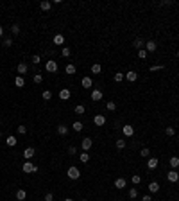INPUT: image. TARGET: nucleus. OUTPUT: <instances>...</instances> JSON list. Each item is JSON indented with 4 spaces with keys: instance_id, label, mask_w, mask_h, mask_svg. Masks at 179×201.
<instances>
[{
    "instance_id": "21",
    "label": "nucleus",
    "mask_w": 179,
    "mask_h": 201,
    "mask_svg": "<svg viewBox=\"0 0 179 201\" xmlns=\"http://www.w3.org/2000/svg\"><path fill=\"white\" fill-rule=\"evenodd\" d=\"M23 156L27 158V160H30V158L34 156V147H27V149L23 151Z\"/></svg>"
},
{
    "instance_id": "17",
    "label": "nucleus",
    "mask_w": 179,
    "mask_h": 201,
    "mask_svg": "<svg viewBox=\"0 0 179 201\" xmlns=\"http://www.w3.org/2000/svg\"><path fill=\"white\" fill-rule=\"evenodd\" d=\"M25 198H27V192H25L23 188H18V190H16V199H18V201H23Z\"/></svg>"
},
{
    "instance_id": "50",
    "label": "nucleus",
    "mask_w": 179,
    "mask_h": 201,
    "mask_svg": "<svg viewBox=\"0 0 179 201\" xmlns=\"http://www.w3.org/2000/svg\"><path fill=\"white\" fill-rule=\"evenodd\" d=\"M2 34H4V27L0 25V38H2Z\"/></svg>"
},
{
    "instance_id": "33",
    "label": "nucleus",
    "mask_w": 179,
    "mask_h": 201,
    "mask_svg": "<svg viewBox=\"0 0 179 201\" xmlns=\"http://www.w3.org/2000/svg\"><path fill=\"white\" fill-rule=\"evenodd\" d=\"M41 97H43L45 101H50V99H52V92H50V90H45L43 93H41Z\"/></svg>"
},
{
    "instance_id": "36",
    "label": "nucleus",
    "mask_w": 179,
    "mask_h": 201,
    "mask_svg": "<svg viewBox=\"0 0 179 201\" xmlns=\"http://www.w3.org/2000/svg\"><path fill=\"white\" fill-rule=\"evenodd\" d=\"M165 133H167V135H168V136H174V135H176V129H174V128H172V126H168V128H167V129H165Z\"/></svg>"
},
{
    "instance_id": "11",
    "label": "nucleus",
    "mask_w": 179,
    "mask_h": 201,
    "mask_svg": "<svg viewBox=\"0 0 179 201\" xmlns=\"http://www.w3.org/2000/svg\"><path fill=\"white\" fill-rule=\"evenodd\" d=\"M125 79H127L129 83H134L136 79H138V72H134V70L127 72V74H125Z\"/></svg>"
},
{
    "instance_id": "52",
    "label": "nucleus",
    "mask_w": 179,
    "mask_h": 201,
    "mask_svg": "<svg viewBox=\"0 0 179 201\" xmlns=\"http://www.w3.org/2000/svg\"><path fill=\"white\" fill-rule=\"evenodd\" d=\"M0 138H2V131H0Z\"/></svg>"
},
{
    "instance_id": "7",
    "label": "nucleus",
    "mask_w": 179,
    "mask_h": 201,
    "mask_svg": "<svg viewBox=\"0 0 179 201\" xmlns=\"http://www.w3.org/2000/svg\"><path fill=\"white\" fill-rule=\"evenodd\" d=\"M16 70H18V76H25L27 74V70H29V67H27V63H18V67H16Z\"/></svg>"
},
{
    "instance_id": "39",
    "label": "nucleus",
    "mask_w": 179,
    "mask_h": 201,
    "mask_svg": "<svg viewBox=\"0 0 179 201\" xmlns=\"http://www.w3.org/2000/svg\"><path fill=\"white\" fill-rule=\"evenodd\" d=\"M140 182H142V176H138V174H133V183H134V185H138Z\"/></svg>"
},
{
    "instance_id": "45",
    "label": "nucleus",
    "mask_w": 179,
    "mask_h": 201,
    "mask_svg": "<svg viewBox=\"0 0 179 201\" xmlns=\"http://www.w3.org/2000/svg\"><path fill=\"white\" fill-rule=\"evenodd\" d=\"M45 201H54V194H52V192H47V194H45Z\"/></svg>"
},
{
    "instance_id": "34",
    "label": "nucleus",
    "mask_w": 179,
    "mask_h": 201,
    "mask_svg": "<svg viewBox=\"0 0 179 201\" xmlns=\"http://www.w3.org/2000/svg\"><path fill=\"white\" fill-rule=\"evenodd\" d=\"M61 54H63V58H68V56L72 54V50H70L68 47H63V49H61Z\"/></svg>"
},
{
    "instance_id": "16",
    "label": "nucleus",
    "mask_w": 179,
    "mask_h": 201,
    "mask_svg": "<svg viewBox=\"0 0 179 201\" xmlns=\"http://www.w3.org/2000/svg\"><path fill=\"white\" fill-rule=\"evenodd\" d=\"M39 7H41V11H50V9H52V2H48V0H43V2L39 4Z\"/></svg>"
},
{
    "instance_id": "30",
    "label": "nucleus",
    "mask_w": 179,
    "mask_h": 201,
    "mask_svg": "<svg viewBox=\"0 0 179 201\" xmlns=\"http://www.w3.org/2000/svg\"><path fill=\"white\" fill-rule=\"evenodd\" d=\"M72 129H75L77 133H79V131H82V122H79V120H75V122H73V124H72Z\"/></svg>"
},
{
    "instance_id": "2",
    "label": "nucleus",
    "mask_w": 179,
    "mask_h": 201,
    "mask_svg": "<svg viewBox=\"0 0 179 201\" xmlns=\"http://www.w3.org/2000/svg\"><path fill=\"white\" fill-rule=\"evenodd\" d=\"M22 171H23V172H27V174H30V172H38V167H36V165H32V162H29V160H27V162L22 165Z\"/></svg>"
},
{
    "instance_id": "15",
    "label": "nucleus",
    "mask_w": 179,
    "mask_h": 201,
    "mask_svg": "<svg viewBox=\"0 0 179 201\" xmlns=\"http://www.w3.org/2000/svg\"><path fill=\"white\" fill-rule=\"evenodd\" d=\"M125 185H127V182H125L124 178H117V179H115V187H117L118 190H120V188H124Z\"/></svg>"
},
{
    "instance_id": "26",
    "label": "nucleus",
    "mask_w": 179,
    "mask_h": 201,
    "mask_svg": "<svg viewBox=\"0 0 179 201\" xmlns=\"http://www.w3.org/2000/svg\"><path fill=\"white\" fill-rule=\"evenodd\" d=\"M6 142H7L9 147H15V145L18 144V142H16V136H13V135H11V136H7V140H6Z\"/></svg>"
},
{
    "instance_id": "53",
    "label": "nucleus",
    "mask_w": 179,
    "mask_h": 201,
    "mask_svg": "<svg viewBox=\"0 0 179 201\" xmlns=\"http://www.w3.org/2000/svg\"><path fill=\"white\" fill-rule=\"evenodd\" d=\"M176 56H177V58H179V52H177V54H176Z\"/></svg>"
},
{
    "instance_id": "51",
    "label": "nucleus",
    "mask_w": 179,
    "mask_h": 201,
    "mask_svg": "<svg viewBox=\"0 0 179 201\" xmlns=\"http://www.w3.org/2000/svg\"><path fill=\"white\" fill-rule=\"evenodd\" d=\"M65 201H73V199H72V198H66V199H65Z\"/></svg>"
},
{
    "instance_id": "41",
    "label": "nucleus",
    "mask_w": 179,
    "mask_h": 201,
    "mask_svg": "<svg viewBox=\"0 0 179 201\" xmlns=\"http://www.w3.org/2000/svg\"><path fill=\"white\" fill-rule=\"evenodd\" d=\"M138 58H140V59H145V58H147V50H145V49L138 50Z\"/></svg>"
},
{
    "instance_id": "20",
    "label": "nucleus",
    "mask_w": 179,
    "mask_h": 201,
    "mask_svg": "<svg viewBox=\"0 0 179 201\" xmlns=\"http://www.w3.org/2000/svg\"><path fill=\"white\" fill-rule=\"evenodd\" d=\"M15 84H16L18 88H23V86H25V79H23L22 76H16V79H15Z\"/></svg>"
},
{
    "instance_id": "42",
    "label": "nucleus",
    "mask_w": 179,
    "mask_h": 201,
    "mask_svg": "<svg viewBox=\"0 0 179 201\" xmlns=\"http://www.w3.org/2000/svg\"><path fill=\"white\" fill-rule=\"evenodd\" d=\"M13 45V38H6L4 40V47H11Z\"/></svg>"
},
{
    "instance_id": "23",
    "label": "nucleus",
    "mask_w": 179,
    "mask_h": 201,
    "mask_svg": "<svg viewBox=\"0 0 179 201\" xmlns=\"http://www.w3.org/2000/svg\"><path fill=\"white\" fill-rule=\"evenodd\" d=\"M147 167H149V169H156L158 167V158H149V160H147Z\"/></svg>"
},
{
    "instance_id": "48",
    "label": "nucleus",
    "mask_w": 179,
    "mask_h": 201,
    "mask_svg": "<svg viewBox=\"0 0 179 201\" xmlns=\"http://www.w3.org/2000/svg\"><path fill=\"white\" fill-rule=\"evenodd\" d=\"M39 61H41V58H39V56H32V63H34V65H38Z\"/></svg>"
},
{
    "instance_id": "3",
    "label": "nucleus",
    "mask_w": 179,
    "mask_h": 201,
    "mask_svg": "<svg viewBox=\"0 0 179 201\" xmlns=\"http://www.w3.org/2000/svg\"><path fill=\"white\" fill-rule=\"evenodd\" d=\"M45 70H47V72H52V74L57 72V63H56L54 59H48V61L45 63Z\"/></svg>"
},
{
    "instance_id": "54",
    "label": "nucleus",
    "mask_w": 179,
    "mask_h": 201,
    "mask_svg": "<svg viewBox=\"0 0 179 201\" xmlns=\"http://www.w3.org/2000/svg\"><path fill=\"white\" fill-rule=\"evenodd\" d=\"M81 201H88V199H81Z\"/></svg>"
},
{
    "instance_id": "44",
    "label": "nucleus",
    "mask_w": 179,
    "mask_h": 201,
    "mask_svg": "<svg viewBox=\"0 0 179 201\" xmlns=\"http://www.w3.org/2000/svg\"><path fill=\"white\" fill-rule=\"evenodd\" d=\"M68 153H70V154H77V147H75V145H70V147H68Z\"/></svg>"
},
{
    "instance_id": "35",
    "label": "nucleus",
    "mask_w": 179,
    "mask_h": 201,
    "mask_svg": "<svg viewBox=\"0 0 179 201\" xmlns=\"http://www.w3.org/2000/svg\"><path fill=\"white\" fill-rule=\"evenodd\" d=\"M125 145H127V142H125V140H122V138L117 140V149H124Z\"/></svg>"
},
{
    "instance_id": "49",
    "label": "nucleus",
    "mask_w": 179,
    "mask_h": 201,
    "mask_svg": "<svg viewBox=\"0 0 179 201\" xmlns=\"http://www.w3.org/2000/svg\"><path fill=\"white\" fill-rule=\"evenodd\" d=\"M142 201H152V198H151V196H149V194H145V196H143V198H142Z\"/></svg>"
},
{
    "instance_id": "46",
    "label": "nucleus",
    "mask_w": 179,
    "mask_h": 201,
    "mask_svg": "<svg viewBox=\"0 0 179 201\" xmlns=\"http://www.w3.org/2000/svg\"><path fill=\"white\" fill-rule=\"evenodd\" d=\"M18 133H20V135H25V133H27V128H25V126H18Z\"/></svg>"
},
{
    "instance_id": "32",
    "label": "nucleus",
    "mask_w": 179,
    "mask_h": 201,
    "mask_svg": "<svg viewBox=\"0 0 179 201\" xmlns=\"http://www.w3.org/2000/svg\"><path fill=\"white\" fill-rule=\"evenodd\" d=\"M129 198H131V199H136V198H138V190H136V187H133V188L129 190Z\"/></svg>"
},
{
    "instance_id": "24",
    "label": "nucleus",
    "mask_w": 179,
    "mask_h": 201,
    "mask_svg": "<svg viewBox=\"0 0 179 201\" xmlns=\"http://www.w3.org/2000/svg\"><path fill=\"white\" fill-rule=\"evenodd\" d=\"M57 133L61 136H65V135H68V128H66L65 124H61V126H57Z\"/></svg>"
},
{
    "instance_id": "5",
    "label": "nucleus",
    "mask_w": 179,
    "mask_h": 201,
    "mask_svg": "<svg viewBox=\"0 0 179 201\" xmlns=\"http://www.w3.org/2000/svg\"><path fill=\"white\" fill-rule=\"evenodd\" d=\"M156 49H158V43H156L154 40L145 41V50H147V52H156Z\"/></svg>"
},
{
    "instance_id": "10",
    "label": "nucleus",
    "mask_w": 179,
    "mask_h": 201,
    "mask_svg": "<svg viewBox=\"0 0 179 201\" xmlns=\"http://www.w3.org/2000/svg\"><path fill=\"white\" fill-rule=\"evenodd\" d=\"M122 133H124L125 136H133V135H134V129H133V126H131V124H125L124 128H122Z\"/></svg>"
},
{
    "instance_id": "47",
    "label": "nucleus",
    "mask_w": 179,
    "mask_h": 201,
    "mask_svg": "<svg viewBox=\"0 0 179 201\" xmlns=\"http://www.w3.org/2000/svg\"><path fill=\"white\" fill-rule=\"evenodd\" d=\"M161 68H163V65H152L149 70H151V72H156V70H161Z\"/></svg>"
},
{
    "instance_id": "13",
    "label": "nucleus",
    "mask_w": 179,
    "mask_h": 201,
    "mask_svg": "<svg viewBox=\"0 0 179 201\" xmlns=\"http://www.w3.org/2000/svg\"><path fill=\"white\" fill-rule=\"evenodd\" d=\"M143 45H145V41H143L142 38H136V40L133 41V47H134V49H138V50H142Z\"/></svg>"
},
{
    "instance_id": "25",
    "label": "nucleus",
    "mask_w": 179,
    "mask_h": 201,
    "mask_svg": "<svg viewBox=\"0 0 179 201\" xmlns=\"http://www.w3.org/2000/svg\"><path fill=\"white\" fill-rule=\"evenodd\" d=\"M65 72L68 74V76H73V74H75V65L68 63V65H66V68H65Z\"/></svg>"
},
{
    "instance_id": "28",
    "label": "nucleus",
    "mask_w": 179,
    "mask_h": 201,
    "mask_svg": "<svg viewBox=\"0 0 179 201\" xmlns=\"http://www.w3.org/2000/svg\"><path fill=\"white\" fill-rule=\"evenodd\" d=\"M79 160H81L82 163H88V162H90V154H88L86 151H84V153H81V156H79Z\"/></svg>"
},
{
    "instance_id": "37",
    "label": "nucleus",
    "mask_w": 179,
    "mask_h": 201,
    "mask_svg": "<svg viewBox=\"0 0 179 201\" xmlns=\"http://www.w3.org/2000/svg\"><path fill=\"white\" fill-rule=\"evenodd\" d=\"M32 81H34V83H36V84H39V83H41V81H43V76H41V74H36V76H34V77H32Z\"/></svg>"
},
{
    "instance_id": "12",
    "label": "nucleus",
    "mask_w": 179,
    "mask_h": 201,
    "mask_svg": "<svg viewBox=\"0 0 179 201\" xmlns=\"http://www.w3.org/2000/svg\"><path fill=\"white\" fill-rule=\"evenodd\" d=\"M59 99H61V101H68V99H70V90H68V88H63V90L59 92Z\"/></svg>"
},
{
    "instance_id": "14",
    "label": "nucleus",
    "mask_w": 179,
    "mask_h": 201,
    "mask_svg": "<svg viewBox=\"0 0 179 201\" xmlns=\"http://www.w3.org/2000/svg\"><path fill=\"white\" fill-rule=\"evenodd\" d=\"M102 97H104V95H102L100 90H93L91 92V101H102Z\"/></svg>"
},
{
    "instance_id": "27",
    "label": "nucleus",
    "mask_w": 179,
    "mask_h": 201,
    "mask_svg": "<svg viewBox=\"0 0 179 201\" xmlns=\"http://www.w3.org/2000/svg\"><path fill=\"white\" fill-rule=\"evenodd\" d=\"M100 72H102V67L99 65V63H95V65L91 67V74H95V76H99Z\"/></svg>"
},
{
    "instance_id": "9",
    "label": "nucleus",
    "mask_w": 179,
    "mask_h": 201,
    "mask_svg": "<svg viewBox=\"0 0 179 201\" xmlns=\"http://www.w3.org/2000/svg\"><path fill=\"white\" fill-rule=\"evenodd\" d=\"M93 122H95V126H104L106 124V115H95Z\"/></svg>"
},
{
    "instance_id": "19",
    "label": "nucleus",
    "mask_w": 179,
    "mask_h": 201,
    "mask_svg": "<svg viewBox=\"0 0 179 201\" xmlns=\"http://www.w3.org/2000/svg\"><path fill=\"white\" fill-rule=\"evenodd\" d=\"M168 163H170L172 169H177V167H179V156H172L170 160H168Z\"/></svg>"
},
{
    "instance_id": "1",
    "label": "nucleus",
    "mask_w": 179,
    "mask_h": 201,
    "mask_svg": "<svg viewBox=\"0 0 179 201\" xmlns=\"http://www.w3.org/2000/svg\"><path fill=\"white\" fill-rule=\"evenodd\" d=\"M66 176H68L70 179H79V178H81V171H79L77 167H68Z\"/></svg>"
},
{
    "instance_id": "4",
    "label": "nucleus",
    "mask_w": 179,
    "mask_h": 201,
    "mask_svg": "<svg viewBox=\"0 0 179 201\" xmlns=\"http://www.w3.org/2000/svg\"><path fill=\"white\" fill-rule=\"evenodd\" d=\"M91 145H93V142H91V138L90 136H86V138H82V142H81V147H82V151H90L91 149Z\"/></svg>"
},
{
    "instance_id": "40",
    "label": "nucleus",
    "mask_w": 179,
    "mask_h": 201,
    "mask_svg": "<svg viewBox=\"0 0 179 201\" xmlns=\"http://www.w3.org/2000/svg\"><path fill=\"white\" fill-rule=\"evenodd\" d=\"M11 33H13V36H16V34L20 33V27H18V24H15V25L11 27Z\"/></svg>"
},
{
    "instance_id": "6",
    "label": "nucleus",
    "mask_w": 179,
    "mask_h": 201,
    "mask_svg": "<svg viewBox=\"0 0 179 201\" xmlns=\"http://www.w3.org/2000/svg\"><path fill=\"white\" fill-rule=\"evenodd\" d=\"M167 179H168V182H170V183H176L177 179H179V172L176 171V169H172V171L167 174Z\"/></svg>"
},
{
    "instance_id": "8",
    "label": "nucleus",
    "mask_w": 179,
    "mask_h": 201,
    "mask_svg": "<svg viewBox=\"0 0 179 201\" xmlns=\"http://www.w3.org/2000/svg\"><path fill=\"white\" fill-rule=\"evenodd\" d=\"M81 84H82V88H86V90H90L91 86H93V81H91V77H82L81 79Z\"/></svg>"
},
{
    "instance_id": "22",
    "label": "nucleus",
    "mask_w": 179,
    "mask_h": 201,
    "mask_svg": "<svg viewBox=\"0 0 179 201\" xmlns=\"http://www.w3.org/2000/svg\"><path fill=\"white\" fill-rule=\"evenodd\" d=\"M65 43V36L63 34H56L54 36V45H63Z\"/></svg>"
},
{
    "instance_id": "29",
    "label": "nucleus",
    "mask_w": 179,
    "mask_h": 201,
    "mask_svg": "<svg viewBox=\"0 0 179 201\" xmlns=\"http://www.w3.org/2000/svg\"><path fill=\"white\" fill-rule=\"evenodd\" d=\"M113 79L117 81V83H120V81H124V79H125V74H122V72H117V74L113 76Z\"/></svg>"
},
{
    "instance_id": "31",
    "label": "nucleus",
    "mask_w": 179,
    "mask_h": 201,
    "mask_svg": "<svg viewBox=\"0 0 179 201\" xmlns=\"http://www.w3.org/2000/svg\"><path fill=\"white\" fill-rule=\"evenodd\" d=\"M106 108H108L109 111H115V110H117V102H113V101H108V104H106Z\"/></svg>"
},
{
    "instance_id": "38",
    "label": "nucleus",
    "mask_w": 179,
    "mask_h": 201,
    "mask_svg": "<svg viewBox=\"0 0 179 201\" xmlns=\"http://www.w3.org/2000/svg\"><path fill=\"white\" fill-rule=\"evenodd\" d=\"M75 113H77V115H82V113H84V106H82V104H77V106H75Z\"/></svg>"
},
{
    "instance_id": "18",
    "label": "nucleus",
    "mask_w": 179,
    "mask_h": 201,
    "mask_svg": "<svg viewBox=\"0 0 179 201\" xmlns=\"http://www.w3.org/2000/svg\"><path fill=\"white\" fill-rule=\"evenodd\" d=\"M158 190H160V183H158V182H151L149 183V192H158Z\"/></svg>"
},
{
    "instance_id": "43",
    "label": "nucleus",
    "mask_w": 179,
    "mask_h": 201,
    "mask_svg": "<svg viewBox=\"0 0 179 201\" xmlns=\"http://www.w3.org/2000/svg\"><path fill=\"white\" fill-rule=\"evenodd\" d=\"M140 154H142V156H149V154H151V151H149V147H143V149L140 151Z\"/></svg>"
}]
</instances>
